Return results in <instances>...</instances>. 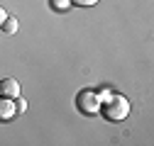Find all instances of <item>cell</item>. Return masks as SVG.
I'll list each match as a JSON object with an SVG mask.
<instances>
[{
  "label": "cell",
  "instance_id": "cell-1",
  "mask_svg": "<svg viewBox=\"0 0 154 146\" xmlns=\"http://www.w3.org/2000/svg\"><path fill=\"white\" fill-rule=\"evenodd\" d=\"M103 115H105V119H110V122H120V119H125L127 115H130V102L120 95V98H110L108 102H103Z\"/></svg>",
  "mask_w": 154,
  "mask_h": 146
},
{
  "label": "cell",
  "instance_id": "cell-2",
  "mask_svg": "<svg viewBox=\"0 0 154 146\" xmlns=\"http://www.w3.org/2000/svg\"><path fill=\"white\" fill-rule=\"evenodd\" d=\"M17 112V105L12 102V98H5V95H0V122H8L12 119Z\"/></svg>",
  "mask_w": 154,
  "mask_h": 146
},
{
  "label": "cell",
  "instance_id": "cell-3",
  "mask_svg": "<svg viewBox=\"0 0 154 146\" xmlns=\"http://www.w3.org/2000/svg\"><path fill=\"white\" fill-rule=\"evenodd\" d=\"M0 95H5V98H17V95H20V83H17L15 78L0 80Z\"/></svg>",
  "mask_w": 154,
  "mask_h": 146
},
{
  "label": "cell",
  "instance_id": "cell-4",
  "mask_svg": "<svg viewBox=\"0 0 154 146\" xmlns=\"http://www.w3.org/2000/svg\"><path fill=\"white\" fill-rule=\"evenodd\" d=\"M79 100H83L86 112H95V110L100 107V105H93V102H95V95H93V93H86V95H83V98H79Z\"/></svg>",
  "mask_w": 154,
  "mask_h": 146
},
{
  "label": "cell",
  "instance_id": "cell-5",
  "mask_svg": "<svg viewBox=\"0 0 154 146\" xmlns=\"http://www.w3.org/2000/svg\"><path fill=\"white\" fill-rule=\"evenodd\" d=\"M0 29H3L5 34H15L17 32V20H15V17H5V22H3Z\"/></svg>",
  "mask_w": 154,
  "mask_h": 146
},
{
  "label": "cell",
  "instance_id": "cell-6",
  "mask_svg": "<svg viewBox=\"0 0 154 146\" xmlns=\"http://www.w3.org/2000/svg\"><path fill=\"white\" fill-rule=\"evenodd\" d=\"M51 7L54 10H69L71 7V0H51Z\"/></svg>",
  "mask_w": 154,
  "mask_h": 146
},
{
  "label": "cell",
  "instance_id": "cell-7",
  "mask_svg": "<svg viewBox=\"0 0 154 146\" xmlns=\"http://www.w3.org/2000/svg\"><path fill=\"white\" fill-rule=\"evenodd\" d=\"M73 5H81V7H91V5H95L98 0H71Z\"/></svg>",
  "mask_w": 154,
  "mask_h": 146
},
{
  "label": "cell",
  "instance_id": "cell-8",
  "mask_svg": "<svg viewBox=\"0 0 154 146\" xmlns=\"http://www.w3.org/2000/svg\"><path fill=\"white\" fill-rule=\"evenodd\" d=\"M17 110H20V112H25V110H27V102H25V98H22V100H17Z\"/></svg>",
  "mask_w": 154,
  "mask_h": 146
},
{
  "label": "cell",
  "instance_id": "cell-9",
  "mask_svg": "<svg viewBox=\"0 0 154 146\" xmlns=\"http://www.w3.org/2000/svg\"><path fill=\"white\" fill-rule=\"evenodd\" d=\"M5 17H8V12H5L3 7H0V27H3V22H5Z\"/></svg>",
  "mask_w": 154,
  "mask_h": 146
}]
</instances>
